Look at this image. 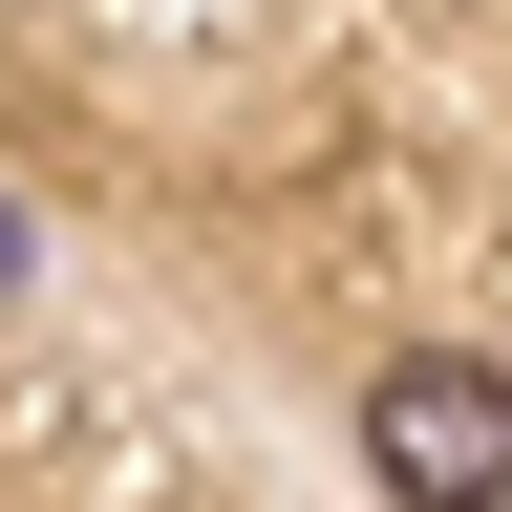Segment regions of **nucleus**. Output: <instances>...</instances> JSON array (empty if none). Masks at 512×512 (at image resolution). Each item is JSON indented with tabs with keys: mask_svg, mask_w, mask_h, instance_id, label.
Instances as JSON below:
<instances>
[{
	"mask_svg": "<svg viewBox=\"0 0 512 512\" xmlns=\"http://www.w3.org/2000/svg\"><path fill=\"white\" fill-rule=\"evenodd\" d=\"M363 470L406 491V512H491L512 491V363H448V342L384 363L363 384Z\"/></svg>",
	"mask_w": 512,
	"mask_h": 512,
	"instance_id": "1",
	"label": "nucleus"
}]
</instances>
